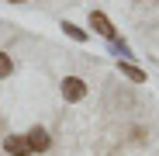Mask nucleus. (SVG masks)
Listing matches in <instances>:
<instances>
[{
	"label": "nucleus",
	"instance_id": "f257e3e1",
	"mask_svg": "<svg viewBox=\"0 0 159 156\" xmlns=\"http://www.w3.org/2000/svg\"><path fill=\"white\" fill-rule=\"evenodd\" d=\"M90 28H93L100 38H107V42H114V38H118V31H114L111 17L104 14V11H90Z\"/></svg>",
	"mask_w": 159,
	"mask_h": 156
},
{
	"label": "nucleus",
	"instance_id": "f03ea898",
	"mask_svg": "<svg viewBox=\"0 0 159 156\" xmlns=\"http://www.w3.org/2000/svg\"><path fill=\"white\" fill-rule=\"evenodd\" d=\"M59 90H62V97H66L69 104H76V101L87 97V80H80V76H66Z\"/></svg>",
	"mask_w": 159,
	"mask_h": 156
},
{
	"label": "nucleus",
	"instance_id": "7ed1b4c3",
	"mask_svg": "<svg viewBox=\"0 0 159 156\" xmlns=\"http://www.w3.org/2000/svg\"><path fill=\"white\" fill-rule=\"evenodd\" d=\"M24 139H28V149H31V153H45V149L52 146V139H48V132H45L42 125H35Z\"/></svg>",
	"mask_w": 159,
	"mask_h": 156
},
{
	"label": "nucleus",
	"instance_id": "20e7f679",
	"mask_svg": "<svg viewBox=\"0 0 159 156\" xmlns=\"http://www.w3.org/2000/svg\"><path fill=\"white\" fill-rule=\"evenodd\" d=\"M4 153H7V156H31L24 135H7V139H4Z\"/></svg>",
	"mask_w": 159,
	"mask_h": 156
},
{
	"label": "nucleus",
	"instance_id": "39448f33",
	"mask_svg": "<svg viewBox=\"0 0 159 156\" xmlns=\"http://www.w3.org/2000/svg\"><path fill=\"white\" fill-rule=\"evenodd\" d=\"M118 69H121V73L128 76L131 83H145V73H142V69H139L135 63H128V59H118Z\"/></svg>",
	"mask_w": 159,
	"mask_h": 156
},
{
	"label": "nucleus",
	"instance_id": "423d86ee",
	"mask_svg": "<svg viewBox=\"0 0 159 156\" xmlns=\"http://www.w3.org/2000/svg\"><path fill=\"white\" fill-rule=\"evenodd\" d=\"M62 31H66L73 42H87V31H83V28H76L73 21H62Z\"/></svg>",
	"mask_w": 159,
	"mask_h": 156
},
{
	"label": "nucleus",
	"instance_id": "0eeeda50",
	"mask_svg": "<svg viewBox=\"0 0 159 156\" xmlns=\"http://www.w3.org/2000/svg\"><path fill=\"white\" fill-rule=\"evenodd\" d=\"M11 73H14V59L7 56V52H0V80H7Z\"/></svg>",
	"mask_w": 159,
	"mask_h": 156
},
{
	"label": "nucleus",
	"instance_id": "6e6552de",
	"mask_svg": "<svg viewBox=\"0 0 159 156\" xmlns=\"http://www.w3.org/2000/svg\"><path fill=\"white\" fill-rule=\"evenodd\" d=\"M11 4H24V0H11Z\"/></svg>",
	"mask_w": 159,
	"mask_h": 156
}]
</instances>
